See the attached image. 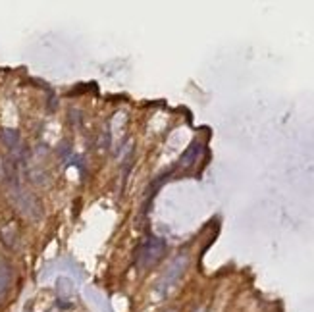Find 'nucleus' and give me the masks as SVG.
Instances as JSON below:
<instances>
[{"instance_id":"nucleus-8","label":"nucleus","mask_w":314,"mask_h":312,"mask_svg":"<svg viewBox=\"0 0 314 312\" xmlns=\"http://www.w3.org/2000/svg\"><path fill=\"white\" fill-rule=\"evenodd\" d=\"M199 312H202V311H199Z\"/></svg>"},{"instance_id":"nucleus-6","label":"nucleus","mask_w":314,"mask_h":312,"mask_svg":"<svg viewBox=\"0 0 314 312\" xmlns=\"http://www.w3.org/2000/svg\"><path fill=\"white\" fill-rule=\"evenodd\" d=\"M10 281H12V272H10V268H8L6 264H2V266H0V301H2L4 295L8 293Z\"/></svg>"},{"instance_id":"nucleus-5","label":"nucleus","mask_w":314,"mask_h":312,"mask_svg":"<svg viewBox=\"0 0 314 312\" xmlns=\"http://www.w3.org/2000/svg\"><path fill=\"white\" fill-rule=\"evenodd\" d=\"M202 153V145L199 143V141H195V143H191V147H189L187 151L181 155L179 158V166H183V168H189V166H193L197 160H199V156Z\"/></svg>"},{"instance_id":"nucleus-7","label":"nucleus","mask_w":314,"mask_h":312,"mask_svg":"<svg viewBox=\"0 0 314 312\" xmlns=\"http://www.w3.org/2000/svg\"><path fill=\"white\" fill-rule=\"evenodd\" d=\"M56 291H58V295H60V301H66L67 297H71V291H73V283H71V280H67V278H58V281H56Z\"/></svg>"},{"instance_id":"nucleus-1","label":"nucleus","mask_w":314,"mask_h":312,"mask_svg":"<svg viewBox=\"0 0 314 312\" xmlns=\"http://www.w3.org/2000/svg\"><path fill=\"white\" fill-rule=\"evenodd\" d=\"M166 241L160 237H149L137 252V266L139 268H153L158 260L164 256Z\"/></svg>"},{"instance_id":"nucleus-4","label":"nucleus","mask_w":314,"mask_h":312,"mask_svg":"<svg viewBox=\"0 0 314 312\" xmlns=\"http://www.w3.org/2000/svg\"><path fill=\"white\" fill-rule=\"evenodd\" d=\"M0 139H2V143H4L14 155L18 156V158H23V156H25V147H23L22 137H20V133H18L16 129H10V127L0 129Z\"/></svg>"},{"instance_id":"nucleus-3","label":"nucleus","mask_w":314,"mask_h":312,"mask_svg":"<svg viewBox=\"0 0 314 312\" xmlns=\"http://www.w3.org/2000/svg\"><path fill=\"white\" fill-rule=\"evenodd\" d=\"M185 266H187V254H179L170 266H168V270H166V274H164V278L160 281V289H168L170 285H174L176 281L179 280V276L183 274V270H185Z\"/></svg>"},{"instance_id":"nucleus-2","label":"nucleus","mask_w":314,"mask_h":312,"mask_svg":"<svg viewBox=\"0 0 314 312\" xmlns=\"http://www.w3.org/2000/svg\"><path fill=\"white\" fill-rule=\"evenodd\" d=\"M10 193H12L14 202L18 204V208L23 214H27L29 218H41V204L37 202V199L33 197L31 193H27L20 183H12Z\"/></svg>"}]
</instances>
